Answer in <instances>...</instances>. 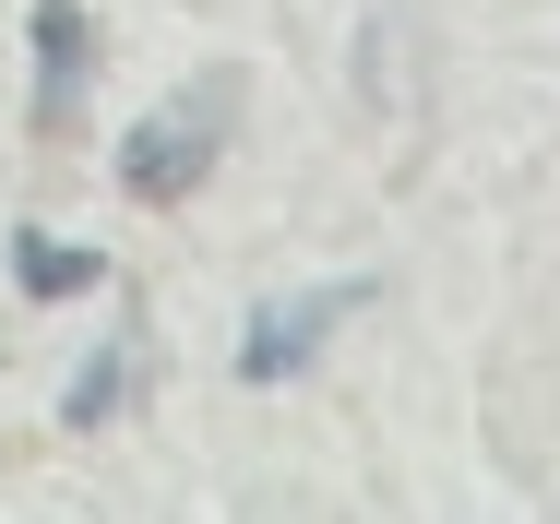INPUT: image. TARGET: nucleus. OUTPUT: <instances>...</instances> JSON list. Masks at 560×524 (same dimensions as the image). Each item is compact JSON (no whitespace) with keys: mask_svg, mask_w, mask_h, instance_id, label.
<instances>
[{"mask_svg":"<svg viewBox=\"0 0 560 524\" xmlns=\"http://www.w3.org/2000/svg\"><path fill=\"white\" fill-rule=\"evenodd\" d=\"M226 131H238V72H191L155 119L119 131V191H131V203H191V191L215 179Z\"/></svg>","mask_w":560,"mask_h":524,"instance_id":"obj_1","label":"nucleus"},{"mask_svg":"<svg viewBox=\"0 0 560 524\" xmlns=\"http://www.w3.org/2000/svg\"><path fill=\"white\" fill-rule=\"evenodd\" d=\"M370 287H299V299H262L250 334H238V382H299L323 346H335V322L358 311Z\"/></svg>","mask_w":560,"mask_h":524,"instance_id":"obj_2","label":"nucleus"},{"mask_svg":"<svg viewBox=\"0 0 560 524\" xmlns=\"http://www.w3.org/2000/svg\"><path fill=\"white\" fill-rule=\"evenodd\" d=\"M36 131H72L84 119V72H96V24L84 0H36Z\"/></svg>","mask_w":560,"mask_h":524,"instance_id":"obj_3","label":"nucleus"},{"mask_svg":"<svg viewBox=\"0 0 560 524\" xmlns=\"http://www.w3.org/2000/svg\"><path fill=\"white\" fill-rule=\"evenodd\" d=\"M131 382H143V322H119L108 346H96V358L72 370V394H60V418H72V429H108L119 406H131Z\"/></svg>","mask_w":560,"mask_h":524,"instance_id":"obj_4","label":"nucleus"},{"mask_svg":"<svg viewBox=\"0 0 560 524\" xmlns=\"http://www.w3.org/2000/svg\"><path fill=\"white\" fill-rule=\"evenodd\" d=\"M12 287L24 299H84V287H108V263L72 251V238H48V226H12Z\"/></svg>","mask_w":560,"mask_h":524,"instance_id":"obj_5","label":"nucleus"}]
</instances>
